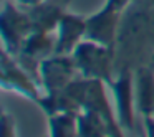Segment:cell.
Returning a JSON list of instances; mask_svg holds the SVG:
<instances>
[{
	"label": "cell",
	"mask_w": 154,
	"mask_h": 137,
	"mask_svg": "<svg viewBox=\"0 0 154 137\" xmlns=\"http://www.w3.org/2000/svg\"><path fill=\"white\" fill-rule=\"evenodd\" d=\"M121 18H123L121 12L103 4V7H100L94 13L86 17V38L106 46L116 48Z\"/></svg>",
	"instance_id": "obj_7"
},
{
	"label": "cell",
	"mask_w": 154,
	"mask_h": 137,
	"mask_svg": "<svg viewBox=\"0 0 154 137\" xmlns=\"http://www.w3.org/2000/svg\"><path fill=\"white\" fill-rule=\"evenodd\" d=\"M136 111L143 117L154 112V66L134 68Z\"/></svg>",
	"instance_id": "obj_10"
},
{
	"label": "cell",
	"mask_w": 154,
	"mask_h": 137,
	"mask_svg": "<svg viewBox=\"0 0 154 137\" xmlns=\"http://www.w3.org/2000/svg\"><path fill=\"white\" fill-rule=\"evenodd\" d=\"M71 0H45L42 4L35 5L32 8H27L32 17L35 30L42 31H57V27L60 23L61 17L70 10Z\"/></svg>",
	"instance_id": "obj_9"
},
{
	"label": "cell",
	"mask_w": 154,
	"mask_h": 137,
	"mask_svg": "<svg viewBox=\"0 0 154 137\" xmlns=\"http://www.w3.org/2000/svg\"><path fill=\"white\" fill-rule=\"evenodd\" d=\"M78 76V70L71 55H51L40 64V84L43 94H57L65 91Z\"/></svg>",
	"instance_id": "obj_6"
},
{
	"label": "cell",
	"mask_w": 154,
	"mask_h": 137,
	"mask_svg": "<svg viewBox=\"0 0 154 137\" xmlns=\"http://www.w3.org/2000/svg\"><path fill=\"white\" fill-rule=\"evenodd\" d=\"M73 60L76 64L78 74L90 79H101L111 84L116 76L114 63H116V48L106 46L98 41L85 38L73 51Z\"/></svg>",
	"instance_id": "obj_1"
},
{
	"label": "cell",
	"mask_w": 154,
	"mask_h": 137,
	"mask_svg": "<svg viewBox=\"0 0 154 137\" xmlns=\"http://www.w3.org/2000/svg\"><path fill=\"white\" fill-rule=\"evenodd\" d=\"M2 137H17V126L8 111H2Z\"/></svg>",
	"instance_id": "obj_13"
},
{
	"label": "cell",
	"mask_w": 154,
	"mask_h": 137,
	"mask_svg": "<svg viewBox=\"0 0 154 137\" xmlns=\"http://www.w3.org/2000/svg\"><path fill=\"white\" fill-rule=\"evenodd\" d=\"M15 2H17L18 5H22L23 8H32V7H35V5L45 2V0H15Z\"/></svg>",
	"instance_id": "obj_15"
},
{
	"label": "cell",
	"mask_w": 154,
	"mask_h": 137,
	"mask_svg": "<svg viewBox=\"0 0 154 137\" xmlns=\"http://www.w3.org/2000/svg\"><path fill=\"white\" fill-rule=\"evenodd\" d=\"M35 30L32 17L27 8L18 5L15 0H2L0 12V33H2V48L17 55L23 41Z\"/></svg>",
	"instance_id": "obj_2"
},
{
	"label": "cell",
	"mask_w": 154,
	"mask_h": 137,
	"mask_svg": "<svg viewBox=\"0 0 154 137\" xmlns=\"http://www.w3.org/2000/svg\"><path fill=\"white\" fill-rule=\"evenodd\" d=\"M113 94L114 112L118 122L126 136H131L136 130V97H134V70L123 66L118 70L113 83L109 84Z\"/></svg>",
	"instance_id": "obj_3"
},
{
	"label": "cell",
	"mask_w": 154,
	"mask_h": 137,
	"mask_svg": "<svg viewBox=\"0 0 154 137\" xmlns=\"http://www.w3.org/2000/svg\"><path fill=\"white\" fill-rule=\"evenodd\" d=\"M111 137L106 121L91 109H81L78 114V137Z\"/></svg>",
	"instance_id": "obj_11"
},
{
	"label": "cell",
	"mask_w": 154,
	"mask_h": 137,
	"mask_svg": "<svg viewBox=\"0 0 154 137\" xmlns=\"http://www.w3.org/2000/svg\"><path fill=\"white\" fill-rule=\"evenodd\" d=\"M106 137H109V136H106Z\"/></svg>",
	"instance_id": "obj_18"
},
{
	"label": "cell",
	"mask_w": 154,
	"mask_h": 137,
	"mask_svg": "<svg viewBox=\"0 0 154 137\" xmlns=\"http://www.w3.org/2000/svg\"><path fill=\"white\" fill-rule=\"evenodd\" d=\"M151 63H152V66H154V53L151 55Z\"/></svg>",
	"instance_id": "obj_16"
},
{
	"label": "cell",
	"mask_w": 154,
	"mask_h": 137,
	"mask_svg": "<svg viewBox=\"0 0 154 137\" xmlns=\"http://www.w3.org/2000/svg\"><path fill=\"white\" fill-rule=\"evenodd\" d=\"M141 137H146V136H144V134H143V136H141Z\"/></svg>",
	"instance_id": "obj_17"
},
{
	"label": "cell",
	"mask_w": 154,
	"mask_h": 137,
	"mask_svg": "<svg viewBox=\"0 0 154 137\" xmlns=\"http://www.w3.org/2000/svg\"><path fill=\"white\" fill-rule=\"evenodd\" d=\"M0 71H2V81L0 86L4 91H14L22 94L23 97L38 103L43 96V88L37 79L15 60V56L2 48V58H0Z\"/></svg>",
	"instance_id": "obj_4"
},
{
	"label": "cell",
	"mask_w": 154,
	"mask_h": 137,
	"mask_svg": "<svg viewBox=\"0 0 154 137\" xmlns=\"http://www.w3.org/2000/svg\"><path fill=\"white\" fill-rule=\"evenodd\" d=\"M57 53V37L53 31H42L33 30L30 37L23 41L22 48L17 55H14L15 60L40 83V64L43 60ZM42 86V84H40Z\"/></svg>",
	"instance_id": "obj_5"
},
{
	"label": "cell",
	"mask_w": 154,
	"mask_h": 137,
	"mask_svg": "<svg viewBox=\"0 0 154 137\" xmlns=\"http://www.w3.org/2000/svg\"><path fill=\"white\" fill-rule=\"evenodd\" d=\"M78 114L80 112H57L47 116V137H78Z\"/></svg>",
	"instance_id": "obj_12"
},
{
	"label": "cell",
	"mask_w": 154,
	"mask_h": 137,
	"mask_svg": "<svg viewBox=\"0 0 154 137\" xmlns=\"http://www.w3.org/2000/svg\"><path fill=\"white\" fill-rule=\"evenodd\" d=\"M143 124H144V136L154 137V112L143 117Z\"/></svg>",
	"instance_id": "obj_14"
},
{
	"label": "cell",
	"mask_w": 154,
	"mask_h": 137,
	"mask_svg": "<svg viewBox=\"0 0 154 137\" xmlns=\"http://www.w3.org/2000/svg\"><path fill=\"white\" fill-rule=\"evenodd\" d=\"M86 17L68 10L57 27V55H73L75 48L86 38Z\"/></svg>",
	"instance_id": "obj_8"
}]
</instances>
